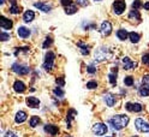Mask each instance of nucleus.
<instances>
[{
  "mask_svg": "<svg viewBox=\"0 0 149 137\" xmlns=\"http://www.w3.org/2000/svg\"><path fill=\"white\" fill-rule=\"evenodd\" d=\"M129 122H130V118L127 115H125V114H117L114 117H112L108 123L111 124V126L113 127L116 131H119V130H123L124 127H126Z\"/></svg>",
  "mask_w": 149,
  "mask_h": 137,
  "instance_id": "1",
  "label": "nucleus"
},
{
  "mask_svg": "<svg viewBox=\"0 0 149 137\" xmlns=\"http://www.w3.org/2000/svg\"><path fill=\"white\" fill-rule=\"evenodd\" d=\"M54 60H55V54L52 51H48L45 56V61H43V69L46 71H52L54 67Z\"/></svg>",
  "mask_w": 149,
  "mask_h": 137,
  "instance_id": "2",
  "label": "nucleus"
},
{
  "mask_svg": "<svg viewBox=\"0 0 149 137\" xmlns=\"http://www.w3.org/2000/svg\"><path fill=\"white\" fill-rule=\"evenodd\" d=\"M91 131H93V134L96 135V136H104V135L107 134L108 127L104 123H95L94 125H93V127H91Z\"/></svg>",
  "mask_w": 149,
  "mask_h": 137,
  "instance_id": "3",
  "label": "nucleus"
},
{
  "mask_svg": "<svg viewBox=\"0 0 149 137\" xmlns=\"http://www.w3.org/2000/svg\"><path fill=\"white\" fill-rule=\"evenodd\" d=\"M109 56H111L109 49L107 47H101L95 52V60L96 61H104V60H107L109 58Z\"/></svg>",
  "mask_w": 149,
  "mask_h": 137,
  "instance_id": "4",
  "label": "nucleus"
},
{
  "mask_svg": "<svg viewBox=\"0 0 149 137\" xmlns=\"http://www.w3.org/2000/svg\"><path fill=\"white\" fill-rule=\"evenodd\" d=\"M12 71L16 72L17 75H21V76H25L30 72V67L26 66V65H23V64H19V63H16L12 65Z\"/></svg>",
  "mask_w": 149,
  "mask_h": 137,
  "instance_id": "5",
  "label": "nucleus"
},
{
  "mask_svg": "<svg viewBox=\"0 0 149 137\" xmlns=\"http://www.w3.org/2000/svg\"><path fill=\"white\" fill-rule=\"evenodd\" d=\"M135 126L139 132H149V123H147L142 118H137L135 120Z\"/></svg>",
  "mask_w": 149,
  "mask_h": 137,
  "instance_id": "6",
  "label": "nucleus"
},
{
  "mask_svg": "<svg viewBox=\"0 0 149 137\" xmlns=\"http://www.w3.org/2000/svg\"><path fill=\"white\" fill-rule=\"evenodd\" d=\"M126 8V3L124 0H116L113 4V10L116 15H122Z\"/></svg>",
  "mask_w": 149,
  "mask_h": 137,
  "instance_id": "7",
  "label": "nucleus"
},
{
  "mask_svg": "<svg viewBox=\"0 0 149 137\" xmlns=\"http://www.w3.org/2000/svg\"><path fill=\"white\" fill-rule=\"evenodd\" d=\"M125 108L130 112H135V113H139L143 111V106L138 102H127L125 105Z\"/></svg>",
  "mask_w": 149,
  "mask_h": 137,
  "instance_id": "8",
  "label": "nucleus"
},
{
  "mask_svg": "<svg viewBox=\"0 0 149 137\" xmlns=\"http://www.w3.org/2000/svg\"><path fill=\"white\" fill-rule=\"evenodd\" d=\"M45 132L48 134L52 137H54L59 134V127L54 124H47V125H45Z\"/></svg>",
  "mask_w": 149,
  "mask_h": 137,
  "instance_id": "9",
  "label": "nucleus"
},
{
  "mask_svg": "<svg viewBox=\"0 0 149 137\" xmlns=\"http://www.w3.org/2000/svg\"><path fill=\"white\" fill-rule=\"evenodd\" d=\"M123 67L124 70H135L137 67V63L132 61L129 57L123 58Z\"/></svg>",
  "mask_w": 149,
  "mask_h": 137,
  "instance_id": "10",
  "label": "nucleus"
},
{
  "mask_svg": "<svg viewBox=\"0 0 149 137\" xmlns=\"http://www.w3.org/2000/svg\"><path fill=\"white\" fill-rule=\"evenodd\" d=\"M104 101H105V104H106L108 107H113V106L116 105V102H117V97H116V95H113V94L107 93V94L104 95Z\"/></svg>",
  "mask_w": 149,
  "mask_h": 137,
  "instance_id": "11",
  "label": "nucleus"
},
{
  "mask_svg": "<svg viewBox=\"0 0 149 137\" xmlns=\"http://www.w3.org/2000/svg\"><path fill=\"white\" fill-rule=\"evenodd\" d=\"M0 26H1L3 30H10L13 26V23H12L11 19H8V18L3 16L1 18H0Z\"/></svg>",
  "mask_w": 149,
  "mask_h": 137,
  "instance_id": "12",
  "label": "nucleus"
},
{
  "mask_svg": "<svg viewBox=\"0 0 149 137\" xmlns=\"http://www.w3.org/2000/svg\"><path fill=\"white\" fill-rule=\"evenodd\" d=\"M112 33V24L108 21H104L101 24V34L104 36H108Z\"/></svg>",
  "mask_w": 149,
  "mask_h": 137,
  "instance_id": "13",
  "label": "nucleus"
},
{
  "mask_svg": "<svg viewBox=\"0 0 149 137\" xmlns=\"http://www.w3.org/2000/svg\"><path fill=\"white\" fill-rule=\"evenodd\" d=\"M25 102H26V105L29 106L30 108H39L40 107V100L37 99V97H34V96L26 97Z\"/></svg>",
  "mask_w": 149,
  "mask_h": 137,
  "instance_id": "14",
  "label": "nucleus"
},
{
  "mask_svg": "<svg viewBox=\"0 0 149 137\" xmlns=\"http://www.w3.org/2000/svg\"><path fill=\"white\" fill-rule=\"evenodd\" d=\"M17 35L19 36L21 39H28L30 36V30L25 28V26H19V28L17 29Z\"/></svg>",
  "mask_w": 149,
  "mask_h": 137,
  "instance_id": "15",
  "label": "nucleus"
},
{
  "mask_svg": "<svg viewBox=\"0 0 149 137\" xmlns=\"http://www.w3.org/2000/svg\"><path fill=\"white\" fill-rule=\"evenodd\" d=\"M26 118H28L26 113H25L24 111H19V112L16 113L15 122H16V124H23V123L26 120Z\"/></svg>",
  "mask_w": 149,
  "mask_h": 137,
  "instance_id": "16",
  "label": "nucleus"
},
{
  "mask_svg": "<svg viewBox=\"0 0 149 137\" xmlns=\"http://www.w3.org/2000/svg\"><path fill=\"white\" fill-rule=\"evenodd\" d=\"M13 89H15L16 93L22 94V93H24V91H25L26 87H25V84L23 83L22 81H16L15 83H13Z\"/></svg>",
  "mask_w": 149,
  "mask_h": 137,
  "instance_id": "17",
  "label": "nucleus"
},
{
  "mask_svg": "<svg viewBox=\"0 0 149 137\" xmlns=\"http://www.w3.org/2000/svg\"><path fill=\"white\" fill-rule=\"evenodd\" d=\"M77 115V112L74 111V109H69V112H68V114H66V127H71V122L74 119V117Z\"/></svg>",
  "mask_w": 149,
  "mask_h": 137,
  "instance_id": "18",
  "label": "nucleus"
},
{
  "mask_svg": "<svg viewBox=\"0 0 149 137\" xmlns=\"http://www.w3.org/2000/svg\"><path fill=\"white\" fill-rule=\"evenodd\" d=\"M34 18H35V12L31 11V10L25 11L24 15H23V21H24L25 23H31V22L34 21Z\"/></svg>",
  "mask_w": 149,
  "mask_h": 137,
  "instance_id": "19",
  "label": "nucleus"
},
{
  "mask_svg": "<svg viewBox=\"0 0 149 137\" xmlns=\"http://www.w3.org/2000/svg\"><path fill=\"white\" fill-rule=\"evenodd\" d=\"M34 6L37 7L39 10H41L42 12H51V10H52V6L46 3H35Z\"/></svg>",
  "mask_w": 149,
  "mask_h": 137,
  "instance_id": "20",
  "label": "nucleus"
},
{
  "mask_svg": "<svg viewBox=\"0 0 149 137\" xmlns=\"http://www.w3.org/2000/svg\"><path fill=\"white\" fill-rule=\"evenodd\" d=\"M129 19L130 21H132V22H139L141 21V15H139V12L137 11V10H131L130 11V13H129Z\"/></svg>",
  "mask_w": 149,
  "mask_h": 137,
  "instance_id": "21",
  "label": "nucleus"
},
{
  "mask_svg": "<svg viewBox=\"0 0 149 137\" xmlns=\"http://www.w3.org/2000/svg\"><path fill=\"white\" fill-rule=\"evenodd\" d=\"M77 46L79 47V51L83 56H88L89 52H90V47L87 43H83V42H77Z\"/></svg>",
  "mask_w": 149,
  "mask_h": 137,
  "instance_id": "22",
  "label": "nucleus"
},
{
  "mask_svg": "<svg viewBox=\"0 0 149 137\" xmlns=\"http://www.w3.org/2000/svg\"><path fill=\"white\" fill-rule=\"evenodd\" d=\"M11 1V7H10V13H12V15H18L21 12V7L17 5V3H16V0H10Z\"/></svg>",
  "mask_w": 149,
  "mask_h": 137,
  "instance_id": "23",
  "label": "nucleus"
},
{
  "mask_svg": "<svg viewBox=\"0 0 149 137\" xmlns=\"http://www.w3.org/2000/svg\"><path fill=\"white\" fill-rule=\"evenodd\" d=\"M139 39H141V36H139L138 33L132 31V33L129 34V40H130V42H131V43H138L139 42Z\"/></svg>",
  "mask_w": 149,
  "mask_h": 137,
  "instance_id": "24",
  "label": "nucleus"
},
{
  "mask_svg": "<svg viewBox=\"0 0 149 137\" xmlns=\"http://www.w3.org/2000/svg\"><path fill=\"white\" fill-rule=\"evenodd\" d=\"M117 36H118V39H119L120 41H125V40L129 38V34H127V31H126L125 29H119V30L117 31Z\"/></svg>",
  "mask_w": 149,
  "mask_h": 137,
  "instance_id": "25",
  "label": "nucleus"
},
{
  "mask_svg": "<svg viewBox=\"0 0 149 137\" xmlns=\"http://www.w3.org/2000/svg\"><path fill=\"white\" fill-rule=\"evenodd\" d=\"M41 123V119L37 115H33L30 118V120H29V124L31 127H36V126H39V124Z\"/></svg>",
  "mask_w": 149,
  "mask_h": 137,
  "instance_id": "26",
  "label": "nucleus"
},
{
  "mask_svg": "<svg viewBox=\"0 0 149 137\" xmlns=\"http://www.w3.org/2000/svg\"><path fill=\"white\" fill-rule=\"evenodd\" d=\"M76 12H77L76 5L71 4L69 6H65V13H66V15H73V13H76Z\"/></svg>",
  "mask_w": 149,
  "mask_h": 137,
  "instance_id": "27",
  "label": "nucleus"
},
{
  "mask_svg": "<svg viewBox=\"0 0 149 137\" xmlns=\"http://www.w3.org/2000/svg\"><path fill=\"white\" fill-rule=\"evenodd\" d=\"M108 79H109V82H111V84H116L117 83V72H111V74L108 75Z\"/></svg>",
  "mask_w": 149,
  "mask_h": 137,
  "instance_id": "28",
  "label": "nucleus"
},
{
  "mask_svg": "<svg viewBox=\"0 0 149 137\" xmlns=\"http://www.w3.org/2000/svg\"><path fill=\"white\" fill-rule=\"evenodd\" d=\"M124 84H125L126 87H132V86H134V77H131V76L125 77V78H124Z\"/></svg>",
  "mask_w": 149,
  "mask_h": 137,
  "instance_id": "29",
  "label": "nucleus"
},
{
  "mask_svg": "<svg viewBox=\"0 0 149 137\" xmlns=\"http://www.w3.org/2000/svg\"><path fill=\"white\" fill-rule=\"evenodd\" d=\"M53 93H54V95L55 96H58V97H63L64 96V90L60 88V87H57V88H54V90H53Z\"/></svg>",
  "mask_w": 149,
  "mask_h": 137,
  "instance_id": "30",
  "label": "nucleus"
},
{
  "mask_svg": "<svg viewBox=\"0 0 149 137\" xmlns=\"http://www.w3.org/2000/svg\"><path fill=\"white\" fill-rule=\"evenodd\" d=\"M138 91H139V95L141 96H143V97H146V96H149V90L148 89H146L143 86H141L138 88Z\"/></svg>",
  "mask_w": 149,
  "mask_h": 137,
  "instance_id": "31",
  "label": "nucleus"
},
{
  "mask_svg": "<svg viewBox=\"0 0 149 137\" xmlns=\"http://www.w3.org/2000/svg\"><path fill=\"white\" fill-rule=\"evenodd\" d=\"M53 43V40H52V38H51V36H47V38H46L45 39V42L42 43V47L43 48H48L49 47V46Z\"/></svg>",
  "mask_w": 149,
  "mask_h": 137,
  "instance_id": "32",
  "label": "nucleus"
},
{
  "mask_svg": "<svg viewBox=\"0 0 149 137\" xmlns=\"http://www.w3.org/2000/svg\"><path fill=\"white\" fill-rule=\"evenodd\" d=\"M142 86L149 90V75H144L142 77Z\"/></svg>",
  "mask_w": 149,
  "mask_h": 137,
  "instance_id": "33",
  "label": "nucleus"
},
{
  "mask_svg": "<svg viewBox=\"0 0 149 137\" xmlns=\"http://www.w3.org/2000/svg\"><path fill=\"white\" fill-rule=\"evenodd\" d=\"M87 88L89 90H94L97 88V82L96 81H89L88 83H87Z\"/></svg>",
  "mask_w": 149,
  "mask_h": 137,
  "instance_id": "34",
  "label": "nucleus"
},
{
  "mask_svg": "<svg viewBox=\"0 0 149 137\" xmlns=\"http://www.w3.org/2000/svg\"><path fill=\"white\" fill-rule=\"evenodd\" d=\"M142 63L144 64V65L149 66V53H146L142 56Z\"/></svg>",
  "mask_w": 149,
  "mask_h": 137,
  "instance_id": "35",
  "label": "nucleus"
},
{
  "mask_svg": "<svg viewBox=\"0 0 149 137\" xmlns=\"http://www.w3.org/2000/svg\"><path fill=\"white\" fill-rule=\"evenodd\" d=\"M96 67L94 66V65H89L88 67H87V72L88 74H90V75H94V74H96Z\"/></svg>",
  "mask_w": 149,
  "mask_h": 137,
  "instance_id": "36",
  "label": "nucleus"
},
{
  "mask_svg": "<svg viewBox=\"0 0 149 137\" xmlns=\"http://www.w3.org/2000/svg\"><path fill=\"white\" fill-rule=\"evenodd\" d=\"M143 5L142 3L139 1V0H135V1L132 3V8H135V10H138V8H141Z\"/></svg>",
  "mask_w": 149,
  "mask_h": 137,
  "instance_id": "37",
  "label": "nucleus"
},
{
  "mask_svg": "<svg viewBox=\"0 0 149 137\" xmlns=\"http://www.w3.org/2000/svg\"><path fill=\"white\" fill-rule=\"evenodd\" d=\"M10 38H11V35L10 34H6L5 31H3L1 33V36H0V39H1V41H7V40H10Z\"/></svg>",
  "mask_w": 149,
  "mask_h": 137,
  "instance_id": "38",
  "label": "nucleus"
},
{
  "mask_svg": "<svg viewBox=\"0 0 149 137\" xmlns=\"http://www.w3.org/2000/svg\"><path fill=\"white\" fill-rule=\"evenodd\" d=\"M55 83L58 84V87H63L65 84V79L64 77H57V79H55Z\"/></svg>",
  "mask_w": 149,
  "mask_h": 137,
  "instance_id": "39",
  "label": "nucleus"
},
{
  "mask_svg": "<svg viewBox=\"0 0 149 137\" xmlns=\"http://www.w3.org/2000/svg\"><path fill=\"white\" fill-rule=\"evenodd\" d=\"M76 3H77L79 6H82V7L88 6V0H76Z\"/></svg>",
  "mask_w": 149,
  "mask_h": 137,
  "instance_id": "40",
  "label": "nucleus"
},
{
  "mask_svg": "<svg viewBox=\"0 0 149 137\" xmlns=\"http://www.w3.org/2000/svg\"><path fill=\"white\" fill-rule=\"evenodd\" d=\"M4 137H19V136H18L17 134H15L13 131H7Z\"/></svg>",
  "mask_w": 149,
  "mask_h": 137,
  "instance_id": "41",
  "label": "nucleus"
},
{
  "mask_svg": "<svg viewBox=\"0 0 149 137\" xmlns=\"http://www.w3.org/2000/svg\"><path fill=\"white\" fill-rule=\"evenodd\" d=\"M72 4V0H61V5L63 6H69Z\"/></svg>",
  "mask_w": 149,
  "mask_h": 137,
  "instance_id": "42",
  "label": "nucleus"
},
{
  "mask_svg": "<svg viewBox=\"0 0 149 137\" xmlns=\"http://www.w3.org/2000/svg\"><path fill=\"white\" fill-rule=\"evenodd\" d=\"M143 7L146 8V10H149V3H146V4L143 5Z\"/></svg>",
  "mask_w": 149,
  "mask_h": 137,
  "instance_id": "43",
  "label": "nucleus"
},
{
  "mask_svg": "<svg viewBox=\"0 0 149 137\" xmlns=\"http://www.w3.org/2000/svg\"><path fill=\"white\" fill-rule=\"evenodd\" d=\"M0 4H4V0H0Z\"/></svg>",
  "mask_w": 149,
  "mask_h": 137,
  "instance_id": "44",
  "label": "nucleus"
},
{
  "mask_svg": "<svg viewBox=\"0 0 149 137\" xmlns=\"http://www.w3.org/2000/svg\"><path fill=\"white\" fill-rule=\"evenodd\" d=\"M66 137H72V136H70V135H68V136H66Z\"/></svg>",
  "mask_w": 149,
  "mask_h": 137,
  "instance_id": "45",
  "label": "nucleus"
},
{
  "mask_svg": "<svg viewBox=\"0 0 149 137\" xmlns=\"http://www.w3.org/2000/svg\"><path fill=\"white\" fill-rule=\"evenodd\" d=\"M95 1H100V0H95Z\"/></svg>",
  "mask_w": 149,
  "mask_h": 137,
  "instance_id": "46",
  "label": "nucleus"
}]
</instances>
